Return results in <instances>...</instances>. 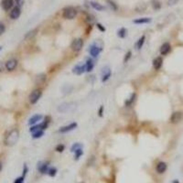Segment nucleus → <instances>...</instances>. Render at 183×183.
Returning <instances> with one entry per match:
<instances>
[{
	"instance_id": "1",
	"label": "nucleus",
	"mask_w": 183,
	"mask_h": 183,
	"mask_svg": "<svg viewBox=\"0 0 183 183\" xmlns=\"http://www.w3.org/2000/svg\"><path fill=\"white\" fill-rule=\"evenodd\" d=\"M19 138V132L18 129H12L7 133L5 138V145L7 147H12L18 142Z\"/></svg>"
},
{
	"instance_id": "2",
	"label": "nucleus",
	"mask_w": 183,
	"mask_h": 183,
	"mask_svg": "<svg viewBox=\"0 0 183 183\" xmlns=\"http://www.w3.org/2000/svg\"><path fill=\"white\" fill-rule=\"evenodd\" d=\"M98 41H96L95 43H93L92 45L89 47V52H90V55L93 58H97L99 56V54L102 51L103 49V42L101 41L100 44H98Z\"/></svg>"
},
{
	"instance_id": "3",
	"label": "nucleus",
	"mask_w": 183,
	"mask_h": 183,
	"mask_svg": "<svg viewBox=\"0 0 183 183\" xmlns=\"http://www.w3.org/2000/svg\"><path fill=\"white\" fill-rule=\"evenodd\" d=\"M75 108H76V103H72V102L63 103L58 106V111L62 113H69V112L73 111Z\"/></svg>"
},
{
	"instance_id": "4",
	"label": "nucleus",
	"mask_w": 183,
	"mask_h": 183,
	"mask_svg": "<svg viewBox=\"0 0 183 183\" xmlns=\"http://www.w3.org/2000/svg\"><path fill=\"white\" fill-rule=\"evenodd\" d=\"M76 16L77 10L72 7H67L62 10V17L65 19H73Z\"/></svg>"
},
{
	"instance_id": "5",
	"label": "nucleus",
	"mask_w": 183,
	"mask_h": 183,
	"mask_svg": "<svg viewBox=\"0 0 183 183\" xmlns=\"http://www.w3.org/2000/svg\"><path fill=\"white\" fill-rule=\"evenodd\" d=\"M41 95H42V92H41V90H39V89H36V90L31 92V93L29 95V97H28L30 103H32V105L36 103L39 99H41Z\"/></svg>"
},
{
	"instance_id": "6",
	"label": "nucleus",
	"mask_w": 183,
	"mask_h": 183,
	"mask_svg": "<svg viewBox=\"0 0 183 183\" xmlns=\"http://www.w3.org/2000/svg\"><path fill=\"white\" fill-rule=\"evenodd\" d=\"M82 46H83V41H82V38H75V39H73L72 42V49L73 51H75V52H78V51H80L81 49H82Z\"/></svg>"
},
{
	"instance_id": "7",
	"label": "nucleus",
	"mask_w": 183,
	"mask_h": 183,
	"mask_svg": "<svg viewBox=\"0 0 183 183\" xmlns=\"http://www.w3.org/2000/svg\"><path fill=\"white\" fill-rule=\"evenodd\" d=\"M111 74H112V72H111L109 67L106 66L105 68H103V70H102V82H105L106 81L109 80V78L111 77Z\"/></svg>"
},
{
	"instance_id": "8",
	"label": "nucleus",
	"mask_w": 183,
	"mask_h": 183,
	"mask_svg": "<svg viewBox=\"0 0 183 183\" xmlns=\"http://www.w3.org/2000/svg\"><path fill=\"white\" fill-rule=\"evenodd\" d=\"M49 164V163L48 161L47 162H44V161L38 162V166H37V169H38V170L39 172L41 173V174H45V173H48Z\"/></svg>"
},
{
	"instance_id": "9",
	"label": "nucleus",
	"mask_w": 183,
	"mask_h": 183,
	"mask_svg": "<svg viewBox=\"0 0 183 183\" xmlns=\"http://www.w3.org/2000/svg\"><path fill=\"white\" fill-rule=\"evenodd\" d=\"M76 127H77V123L73 122V123H71L70 125L64 126L61 127L60 129H59V132H60V133H68V132H70V131L74 130Z\"/></svg>"
},
{
	"instance_id": "10",
	"label": "nucleus",
	"mask_w": 183,
	"mask_h": 183,
	"mask_svg": "<svg viewBox=\"0 0 183 183\" xmlns=\"http://www.w3.org/2000/svg\"><path fill=\"white\" fill-rule=\"evenodd\" d=\"M73 73L77 74V75H81V74L84 73L86 72V67H85V64H77V65L73 68L72 70Z\"/></svg>"
},
{
	"instance_id": "11",
	"label": "nucleus",
	"mask_w": 183,
	"mask_h": 183,
	"mask_svg": "<svg viewBox=\"0 0 183 183\" xmlns=\"http://www.w3.org/2000/svg\"><path fill=\"white\" fill-rule=\"evenodd\" d=\"M17 66H18V61L15 60V59H11V60H9L6 62V69L8 72L14 71Z\"/></svg>"
},
{
	"instance_id": "12",
	"label": "nucleus",
	"mask_w": 183,
	"mask_h": 183,
	"mask_svg": "<svg viewBox=\"0 0 183 183\" xmlns=\"http://www.w3.org/2000/svg\"><path fill=\"white\" fill-rule=\"evenodd\" d=\"M182 116H183V115L181 112H174L170 116V122L172 124L179 123L182 119Z\"/></svg>"
},
{
	"instance_id": "13",
	"label": "nucleus",
	"mask_w": 183,
	"mask_h": 183,
	"mask_svg": "<svg viewBox=\"0 0 183 183\" xmlns=\"http://www.w3.org/2000/svg\"><path fill=\"white\" fill-rule=\"evenodd\" d=\"M159 51H160V54H161V55H167V54H169V51H171L170 44L169 42H165L164 44H162Z\"/></svg>"
},
{
	"instance_id": "14",
	"label": "nucleus",
	"mask_w": 183,
	"mask_h": 183,
	"mask_svg": "<svg viewBox=\"0 0 183 183\" xmlns=\"http://www.w3.org/2000/svg\"><path fill=\"white\" fill-rule=\"evenodd\" d=\"M167 165L166 162H159L156 166V170L157 172L159 173V174H163L166 170H167Z\"/></svg>"
},
{
	"instance_id": "15",
	"label": "nucleus",
	"mask_w": 183,
	"mask_h": 183,
	"mask_svg": "<svg viewBox=\"0 0 183 183\" xmlns=\"http://www.w3.org/2000/svg\"><path fill=\"white\" fill-rule=\"evenodd\" d=\"M13 4H14L13 0H2L1 7L5 11H8L13 7Z\"/></svg>"
},
{
	"instance_id": "16",
	"label": "nucleus",
	"mask_w": 183,
	"mask_h": 183,
	"mask_svg": "<svg viewBox=\"0 0 183 183\" xmlns=\"http://www.w3.org/2000/svg\"><path fill=\"white\" fill-rule=\"evenodd\" d=\"M21 14V10H20V7H15L12 10L10 11V18L12 19H18L19 18Z\"/></svg>"
},
{
	"instance_id": "17",
	"label": "nucleus",
	"mask_w": 183,
	"mask_h": 183,
	"mask_svg": "<svg viewBox=\"0 0 183 183\" xmlns=\"http://www.w3.org/2000/svg\"><path fill=\"white\" fill-rule=\"evenodd\" d=\"M162 64H163V60L161 57H157L156 59H154V61H153V67H154V69L157 71H159L162 67Z\"/></svg>"
},
{
	"instance_id": "18",
	"label": "nucleus",
	"mask_w": 183,
	"mask_h": 183,
	"mask_svg": "<svg viewBox=\"0 0 183 183\" xmlns=\"http://www.w3.org/2000/svg\"><path fill=\"white\" fill-rule=\"evenodd\" d=\"M41 119H42V115H33V116H31L30 118H29L28 125L34 126V125H36L38 121H41Z\"/></svg>"
},
{
	"instance_id": "19",
	"label": "nucleus",
	"mask_w": 183,
	"mask_h": 183,
	"mask_svg": "<svg viewBox=\"0 0 183 183\" xmlns=\"http://www.w3.org/2000/svg\"><path fill=\"white\" fill-rule=\"evenodd\" d=\"M85 67H86V72H90L93 71V67H95V62L92 60V59H87L86 63H85Z\"/></svg>"
},
{
	"instance_id": "20",
	"label": "nucleus",
	"mask_w": 183,
	"mask_h": 183,
	"mask_svg": "<svg viewBox=\"0 0 183 183\" xmlns=\"http://www.w3.org/2000/svg\"><path fill=\"white\" fill-rule=\"evenodd\" d=\"M152 19L150 18H137L134 20L135 24H147L151 22Z\"/></svg>"
},
{
	"instance_id": "21",
	"label": "nucleus",
	"mask_w": 183,
	"mask_h": 183,
	"mask_svg": "<svg viewBox=\"0 0 183 183\" xmlns=\"http://www.w3.org/2000/svg\"><path fill=\"white\" fill-rule=\"evenodd\" d=\"M90 4H91V6L95 9V10H97V11H103V10H105V7H103V6H102L101 4H99V3H97V2H95V1H91L90 2Z\"/></svg>"
},
{
	"instance_id": "22",
	"label": "nucleus",
	"mask_w": 183,
	"mask_h": 183,
	"mask_svg": "<svg viewBox=\"0 0 183 183\" xmlns=\"http://www.w3.org/2000/svg\"><path fill=\"white\" fill-rule=\"evenodd\" d=\"M145 41H146V37L143 35L141 38H139V39H138L137 42L136 43V49H140L143 47V45H144Z\"/></svg>"
},
{
	"instance_id": "23",
	"label": "nucleus",
	"mask_w": 183,
	"mask_h": 183,
	"mask_svg": "<svg viewBox=\"0 0 183 183\" xmlns=\"http://www.w3.org/2000/svg\"><path fill=\"white\" fill-rule=\"evenodd\" d=\"M151 6L153 7V9H155V10H159L161 7V2L159 0H152L151 1Z\"/></svg>"
},
{
	"instance_id": "24",
	"label": "nucleus",
	"mask_w": 183,
	"mask_h": 183,
	"mask_svg": "<svg viewBox=\"0 0 183 183\" xmlns=\"http://www.w3.org/2000/svg\"><path fill=\"white\" fill-rule=\"evenodd\" d=\"M126 35H127V30L125 28H121L119 30L117 31V36L121 38H125L126 37Z\"/></svg>"
},
{
	"instance_id": "25",
	"label": "nucleus",
	"mask_w": 183,
	"mask_h": 183,
	"mask_svg": "<svg viewBox=\"0 0 183 183\" xmlns=\"http://www.w3.org/2000/svg\"><path fill=\"white\" fill-rule=\"evenodd\" d=\"M136 96V93H132L131 96H130L129 98H128L127 100L125 102V105H126V106H130V105H132V103L135 102Z\"/></svg>"
},
{
	"instance_id": "26",
	"label": "nucleus",
	"mask_w": 183,
	"mask_h": 183,
	"mask_svg": "<svg viewBox=\"0 0 183 183\" xmlns=\"http://www.w3.org/2000/svg\"><path fill=\"white\" fill-rule=\"evenodd\" d=\"M146 9H147V5L144 4V3L138 4L137 6H136V10L137 12H144Z\"/></svg>"
},
{
	"instance_id": "27",
	"label": "nucleus",
	"mask_w": 183,
	"mask_h": 183,
	"mask_svg": "<svg viewBox=\"0 0 183 183\" xmlns=\"http://www.w3.org/2000/svg\"><path fill=\"white\" fill-rule=\"evenodd\" d=\"M106 3L108 4V6L110 7V8L112 9V10H113V11H116L117 10V5L113 2V1H112V0H106Z\"/></svg>"
},
{
	"instance_id": "28",
	"label": "nucleus",
	"mask_w": 183,
	"mask_h": 183,
	"mask_svg": "<svg viewBox=\"0 0 183 183\" xmlns=\"http://www.w3.org/2000/svg\"><path fill=\"white\" fill-rule=\"evenodd\" d=\"M74 159H79L81 157V156L83 154V151H82V147L79 148V149H77L76 151H74Z\"/></svg>"
},
{
	"instance_id": "29",
	"label": "nucleus",
	"mask_w": 183,
	"mask_h": 183,
	"mask_svg": "<svg viewBox=\"0 0 183 183\" xmlns=\"http://www.w3.org/2000/svg\"><path fill=\"white\" fill-rule=\"evenodd\" d=\"M44 135V130H38V131H36V132H34L33 133V136L32 137L33 138H39V137H41L42 136Z\"/></svg>"
},
{
	"instance_id": "30",
	"label": "nucleus",
	"mask_w": 183,
	"mask_h": 183,
	"mask_svg": "<svg viewBox=\"0 0 183 183\" xmlns=\"http://www.w3.org/2000/svg\"><path fill=\"white\" fill-rule=\"evenodd\" d=\"M37 79H38L37 82H38V83H42V82H44L46 81L47 77H46L45 74H39V75L37 77Z\"/></svg>"
},
{
	"instance_id": "31",
	"label": "nucleus",
	"mask_w": 183,
	"mask_h": 183,
	"mask_svg": "<svg viewBox=\"0 0 183 183\" xmlns=\"http://www.w3.org/2000/svg\"><path fill=\"white\" fill-rule=\"evenodd\" d=\"M37 31H38V29H37V28L33 29V30L28 32V33L26 34V36H25V38H32L33 36H35V35H36V32H37Z\"/></svg>"
},
{
	"instance_id": "32",
	"label": "nucleus",
	"mask_w": 183,
	"mask_h": 183,
	"mask_svg": "<svg viewBox=\"0 0 183 183\" xmlns=\"http://www.w3.org/2000/svg\"><path fill=\"white\" fill-rule=\"evenodd\" d=\"M82 147V145L80 144V143H75V144H73L72 148H71V151L72 152H74V151H76L77 149H79V148H81Z\"/></svg>"
},
{
	"instance_id": "33",
	"label": "nucleus",
	"mask_w": 183,
	"mask_h": 183,
	"mask_svg": "<svg viewBox=\"0 0 183 183\" xmlns=\"http://www.w3.org/2000/svg\"><path fill=\"white\" fill-rule=\"evenodd\" d=\"M56 173H57V169H55V167H49V170H48V174L51 177H54L56 175Z\"/></svg>"
},
{
	"instance_id": "34",
	"label": "nucleus",
	"mask_w": 183,
	"mask_h": 183,
	"mask_svg": "<svg viewBox=\"0 0 183 183\" xmlns=\"http://www.w3.org/2000/svg\"><path fill=\"white\" fill-rule=\"evenodd\" d=\"M131 56H132V52L129 51H128V52L126 54L125 58H124V62H127L128 61H129V59L131 58Z\"/></svg>"
},
{
	"instance_id": "35",
	"label": "nucleus",
	"mask_w": 183,
	"mask_h": 183,
	"mask_svg": "<svg viewBox=\"0 0 183 183\" xmlns=\"http://www.w3.org/2000/svg\"><path fill=\"white\" fill-rule=\"evenodd\" d=\"M64 148H65V147H64V145L60 144V145H58V146L56 147V150H57L58 152H62V151L64 150Z\"/></svg>"
},
{
	"instance_id": "36",
	"label": "nucleus",
	"mask_w": 183,
	"mask_h": 183,
	"mask_svg": "<svg viewBox=\"0 0 183 183\" xmlns=\"http://www.w3.org/2000/svg\"><path fill=\"white\" fill-rule=\"evenodd\" d=\"M6 30V27H5V25L3 23H0V36L2 35V34L5 32Z\"/></svg>"
},
{
	"instance_id": "37",
	"label": "nucleus",
	"mask_w": 183,
	"mask_h": 183,
	"mask_svg": "<svg viewBox=\"0 0 183 183\" xmlns=\"http://www.w3.org/2000/svg\"><path fill=\"white\" fill-rule=\"evenodd\" d=\"M24 179H25L24 176L19 177V178H18V179H16V180L14 181V183H23L24 182Z\"/></svg>"
},
{
	"instance_id": "38",
	"label": "nucleus",
	"mask_w": 183,
	"mask_h": 183,
	"mask_svg": "<svg viewBox=\"0 0 183 183\" xmlns=\"http://www.w3.org/2000/svg\"><path fill=\"white\" fill-rule=\"evenodd\" d=\"M86 20H87V22L88 23H90V24H93V21H95V19H93V16H87V18H86Z\"/></svg>"
},
{
	"instance_id": "39",
	"label": "nucleus",
	"mask_w": 183,
	"mask_h": 183,
	"mask_svg": "<svg viewBox=\"0 0 183 183\" xmlns=\"http://www.w3.org/2000/svg\"><path fill=\"white\" fill-rule=\"evenodd\" d=\"M25 0H16V3H17V7H21L23 5H24Z\"/></svg>"
},
{
	"instance_id": "40",
	"label": "nucleus",
	"mask_w": 183,
	"mask_h": 183,
	"mask_svg": "<svg viewBox=\"0 0 183 183\" xmlns=\"http://www.w3.org/2000/svg\"><path fill=\"white\" fill-rule=\"evenodd\" d=\"M96 27H97L99 29H100L101 31H103V32H105V28L103 27L102 24H100V23H97V24H96Z\"/></svg>"
},
{
	"instance_id": "41",
	"label": "nucleus",
	"mask_w": 183,
	"mask_h": 183,
	"mask_svg": "<svg viewBox=\"0 0 183 183\" xmlns=\"http://www.w3.org/2000/svg\"><path fill=\"white\" fill-rule=\"evenodd\" d=\"M178 1H179V0H169V1H167V5H169V6H174V5L178 3Z\"/></svg>"
},
{
	"instance_id": "42",
	"label": "nucleus",
	"mask_w": 183,
	"mask_h": 183,
	"mask_svg": "<svg viewBox=\"0 0 183 183\" xmlns=\"http://www.w3.org/2000/svg\"><path fill=\"white\" fill-rule=\"evenodd\" d=\"M27 171H28V167H27L26 165H25V166H24V169H23V176H24V177L26 176Z\"/></svg>"
},
{
	"instance_id": "43",
	"label": "nucleus",
	"mask_w": 183,
	"mask_h": 183,
	"mask_svg": "<svg viewBox=\"0 0 183 183\" xmlns=\"http://www.w3.org/2000/svg\"><path fill=\"white\" fill-rule=\"evenodd\" d=\"M103 107L101 106L100 110H99V115H100V116H103Z\"/></svg>"
},
{
	"instance_id": "44",
	"label": "nucleus",
	"mask_w": 183,
	"mask_h": 183,
	"mask_svg": "<svg viewBox=\"0 0 183 183\" xmlns=\"http://www.w3.org/2000/svg\"><path fill=\"white\" fill-rule=\"evenodd\" d=\"M2 167H3V165H2V162L0 161V171L2 170Z\"/></svg>"
},
{
	"instance_id": "45",
	"label": "nucleus",
	"mask_w": 183,
	"mask_h": 183,
	"mask_svg": "<svg viewBox=\"0 0 183 183\" xmlns=\"http://www.w3.org/2000/svg\"><path fill=\"white\" fill-rule=\"evenodd\" d=\"M173 183H179V181H178V180H174V181H173Z\"/></svg>"
},
{
	"instance_id": "46",
	"label": "nucleus",
	"mask_w": 183,
	"mask_h": 183,
	"mask_svg": "<svg viewBox=\"0 0 183 183\" xmlns=\"http://www.w3.org/2000/svg\"><path fill=\"white\" fill-rule=\"evenodd\" d=\"M1 70H2V66H1V64H0V72H1Z\"/></svg>"
},
{
	"instance_id": "47",
	"label": "nucleus",
	"mask_w": 183,
	"mask_h": 183,
	"mask_svg": "<svg viewBox=\"0 0 183 183\" xmlns=\"http://www.w3.org/2000/svg\"><path fill=\"white\" fill-rule=\"evenodd\" d=\"M1 49H2V47H0V51H1Z\"/></svg>"
}]
</instances>
